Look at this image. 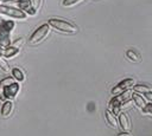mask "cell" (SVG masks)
<instances>
[{
  "mask_svg": "<svg viewBox=\"0 0 152 136\" xmlns=\"http://www.w3.org/2000/svg\"><path fill=\"white\" fill-rule=\"evenodd\" d=\"M144 114H148V115H151L152 116V103H148L147 105H146V108H145V110L142 111Z\"/></svg>",
  "mask_w": 152,
  "mask_h": 136,
  "instance_id": "cell-17",
  "label": "cell"
},
{
  "mask_svg": "<svg viewBox=\"0 0 152 136\" xmlns=\"http://www.w3.org/2000/svg\"><path fill=\"white\" fill-rule=\"evenodd\" d=\"M81 1H83V0H63L62 4H63L64 7H71V6H74V5H77V4L81 2Z\"/></svg>",
  "mask_w": 152,
  "mask_h": 136,
  "instance_id": "cell-15",
  "label": "cell"
},
{
  "mask_svg": "<svg viewBox=\"0 0 152 136\" xmlns=\"http://www.w3.org/2000/svg\"><path fill=\"white\" fill-rule=\"evenodd\" d=\"M0 13L4 14V15H7V17L15 18V19H21V20L26 19V13L25 12H23L19 8L7 6V5H0Z\"/></svg>",
  "mask_w": 152,
  "mask_h": 136,
  "instance_id": "cell-5",
  "label": "cell"
},
{
  "mask_svg": "<svg viewBox=\"0 0 152 136\" xmlns=\"http://www.w3.org/2000/svg\"><path fill=\"white\" fill-rule=\"evenodd\" d=\"M20 86L12 78H5L0 82V99L11 101L19 93Z\"/></svg>",
  "mask_w": 152,
  "mask_h": 136,
  "instance_id": "cell-1",
  "label": "cell"
},
{
  "mask_svg": "<svg viewBox=\"0 0 152 136\" xmlns=\"http://www.w3.org/2000/svg\"><path fill=\"white\" fill-rule=\"evenodd\" d=\"M133 91L137 92V93H140V95H145L147 92H151L152 89L148 85H145V84H137V85H134Z\"/></svg>",
  "mask_w": 152,
  "mask_h": 136,
  "instance_id": "cell-12",
  "label": "cell"
},
{
  "mask_svg": "<svg viewBox=\"0 0 152 136\" xmlns=\"http://www.w3.org/2000/svg\"><path fill=\"white\" fill-rule=\"evenodd\" d=\"M0 69H2V70L6 71V72H10V66H8V64H7L6 60H5L4 58H1V57H0Z\"/></svg>",
  "mask_w": 152,
  "mask_h": 136,
  "instance_id": "cell-16",
  "label": "cell"
},
{
  "mask_svg": "<svg viewBox=\"0 0 152 136\" xmlns=\"http://www.w3.org/2000/svg\"><path fill=\"white\" fill-rule=\"evenodd\" d=\"M13 106L14 105H13V102L12 101H6L2 104V106H1V116L5 117V118L10 117L11 114H12V111H13Z\"/></svg>",
  "mask_w": 152,
  "mask_h": 136,
  "instance_id": "cell-9",
  "label": "cell"
},
{
  "mask_svg": "<svg viewBox=\"0 0 152 136\" xmlns=\"http://www.w3.org/2000/svg\"><path fill=\"white\" fill-rule=\"evenodd\" d=\"M20 40H21V39H19V40H17L15 43H13V45L7 46V47L4 50V52H2L4 57H6V58H13V57H15V56L18 54V52H19V48L21 47V45H18V43H20Z\"/></svg>",
  "mask_w": 152,
  "mask_h": 136,
  "instance_id": "cell-6",
  "label": "cell"
},
{
  "mask_svg": "<svg viewBox=\"0 0 152 136\" xmlns=\"http://www.w3.org/2000/svg\"><path fill=\"white\" fill-rule=\"evenodd\" d=\"M134 84H135V80L132 79V78H126V79H122L121 82H119V84H116L115 86L112 88L110 90V93L114 96H119L121 93H124L125 91H128L131 89L134 88Z\"/></svg>",
  "mask_w": 152,
  "mask_h": 136,
  "instance_id": "cell-4",
  "label": "cell"
},
{
  "mask_svg": "<svg viewBox=\"0 0 152 136\" xmlns=\"http://www.w3.org/2000/svg\"><path fill=\"white\" fill-rule=\"evenodd\" d=\"M49 25L50 27H52L56 31L63 32V33H69V34H75L78 32V28L76 25H74L72 22L64 20V19H57V18H51L49 20Z\"/></svg>",
  "mask_w": 152,
  "mask_h": 136,
  "instance_id": "cell-2",
  "label": "cell"
},
{
  "mask_svg": "<svg viewBox=\"0 0 152 136\" xmlns=\"http://www.w3.org/2000/svg\"><path fill=\"white\" fill-rule=\"evenodd\" d=\"M144 97L146 98L147 103H152V91H151V92H147V93H145V95H144Z\"/></svg>",
  "mask_w": 152,
  "mask_h": 136,
  "instance_id": "cell-18",
  "label": "cell"
},
{
  "mask_svg": "<svg viewBox=\"0 0 152 136\" xmlns=\"http://www.w3.org/2000/svg\"><path fill=\"white\" fill-rule=\"evenodd\" d=\"M118 136H132L131 132H127V131H122V132H119Z\"/></svg>",
  "mask_w": 152,
  "mask_h": 136,
  "instance_id": "cell-19",
  "label": "cell"
},
{
  "mask_svg": "<svg viewBox=\"0 0 152 136\" xmlns=\"http://www.w3.org/2000/svg\"><path fill=\"white\" fill-rule=\"evenodd\" d=\"M104 115H106V119H107V123L110 125V127H113V128H116L118 127V124H119V122H118V119H116V117H115V115L110 111V110H106V112H104Z\"/></svg>",
  "mask_w": 152,
  "mask_h": 136,
  "instance_id": "cell-11",
  "label": "cell"
},
{
  "mask_svg": "<svg viewBox=\"0 0 152 136\" xmlns=\"http://www.w3.org/2000/svg\"><path fill=\"white\" fill-rule=\"evenodd\" d=\"M49 32H50V25H49V22L42 24L40 26H38L31 33V35L28 38V44L30 45H38V44H40L49 35Z\"/></svg>",
  "mask_w": 152,
  "mask_h": 136,
  "instance_id": "cell-3",
  "label": "cell"
},
{
  "mask_svg": "<svg viewBox=\"0 0 152 136\" xmlns=\"http://www.w3.org/2000/svg\"><path fill=\"white\" fill-rule=\"evenodd\" d=\"M118 122H119L120 128H121L124 131L129 132V129H131V122H129V118L127 117L126 114H122V112H121V114L119 115V119H118Z\"/></svg>",
  "mask_w": 152,
  "mask_h": 136,
  "instance_id": "cell-8",
  "label": "cell"
},
{
  "mask_svg": "<svg viewBox=\"0 0 152 136\" xmlns=\"http://www.w3.org/2000/svg\"><path fill=\"white\" fill-rule=\"evenodd\" d=\"M132 99H133L134 104H135L139 109H141L142 111L145 110L146 105L148 104V103H147V101H146V98H145L142 95L137 93V92H133V93H132Z\"/></svg>",
  "mask_w": 152,
  "mask_h": 136,
  "instance_id": "cell-7",
  "label": "cell"
},
{
  "mask_svg": "<svg viewBox=\"0 0 152 136\" xmlns=\"http://www.w3.org/2000/svg\"><path fill=\"white\" fill-rule=\"evenodd\" d=\"M12 76H13V78H14L17 82H23V80L25 79L24 72H23L20 69H18V67L12 69Z\"/></svg>",
  "mask_w": 152,
  "mask_h": 136,
  "instance_id": "cell-13",
  "label": "cell"
},
{
  "mask_svg": "<svg viewBox=\"0 0 152 136\" xmlns=\"http://www.w3.org/2000/svg\"><path fill=\"white\" fill-rule=\"evenodd\" d=\"M19 6H21V11L25 13H30V14L36 13V9L32 7V4L28 0H19Z\"/></svg>",
  "mask_w": 152,
  "mask_h": 136,
  "instance_id": "cell-10",
  "label": "cell"
},
{
  "mask_svg": "<svg viewBox=\"0 0 152 136\" xmlns=\"http://www.w3.org/2000/svg\"><path fill=\"white\" fill-rule=\"evenodd\" d=\"M126 57L131 60V61H133V63H138V61H140V54L139 53H137L135 51H133V50H128L127 52H126Z\"/></svg>",
  "mask_w": 152,
  "mask_h": 136,
  "instance_id": "cell-14",
  "label": "cell"
}]
</instances>
